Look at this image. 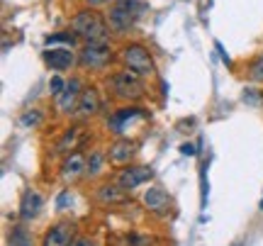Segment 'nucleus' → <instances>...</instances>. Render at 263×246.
<instances>
[{"instance_id":"f257e3e1","label":"nucleus","mask_w":263,"mask_h":246,"mask_svg":"<svg viewBox=\"0 0 263 246\" xmlns=\"http://www.w3.org/2000/svg\"><path fill=\"white\" fill-rule=\"evenodd\" d=\"M71 32H73L78 39H85V44H88V42H107V37H110V25H107V20H105L98 10L85 8L71 17Z\"/></svg>"},{"instance_id":"f03ea898","label":"nucleus","mask_w":263,"mask_h":246,"mask_svg":"<svg viewBox=\"0 0 263 246\" xmlns=\"http://www.w3.org/2000/svg\"><path fill=\"white\" fill-rule=\"evenodd\" d=\"M144 12H146V5L139 0H117L110 5L107 25L115 34H127L129 29H134V25L141 20Z\"/></svg>"},{"instance_id":"7ed1b4c3","label":"nucleus","mask_w":263,"mask_h":246,"mask_svg":"<svg viewBox=\"0 0 263 246\" xmlns=\"http://www.w3.org/2000/svg\"><path fill=\"white\" fill-rule=\"evenodd\" d=\"M107 90L117 98V100H122V103H137L144 98L146 93V88H144V81H141L137 73H132V71H117L112 76L107 78Z\"/></svg>"},{"instance_id":"20e7f679","label":"nucleus","mask_w":263,"mask_h":246,"mask_svg":"<svg viewBox=\"0 0 263 246\" xmlns=\"http://www.w3.org/2000/svg\"><path fill=\"white\" fill-rule=\"evenodd\" d=\"M120 59H122L124 68L132 71V73H137L139 78H151L156 73V61H154L149 49L144 47L141 42H127L122 47Z\"/></svg>"},{"instance_id":"39448f33","label":"nucleus","mask_w":263,"mask_h":246,"mask_svg":"<svg viewBox=\"0 0 263 246\" xmlns=\"http://www.w3.org/2000/svg\"><path fill=\"white\" fill-rule=\"evenodd\" d=\"M93 134H90V127L83 122H76L71 127H66L64 134L57 139V146H54V154H61V156H71V154H78V149H83L85 144H90Z\"/></svg>"},{"instance_id":"423d86ee","label":"nucleus","mask_w":263,"mask_h":246,"mask_svg":"<svg viewBox=\"0 0 263 246\" xmlns=\"http://www.w3.org/2000/svg\"><path fill=\"white\" fill-rule=\"evenodd\" d=\"M112 61V49L107 42H88L78 54V66L85 71H103Z\"/></svg>"},{"instance_id":"0eeeda50","label":"nucleus","mask_w":263,"mask_h":246,"mask_svg":"<svg viewBox=\"0 0 263 246\" xmlns=\"http://www.w3.org/2000/svg\"><path fill=\"white\" fill-rule=\"evenodd\" d=\"M115 180H117L127 193H132V190L146 185L149 180H154V168L146 166V163H129V166L120 168V173L115 176Z\"/></svg>"},{"instance_id":"6e6552de","label":"nucleus","mask_w":263,"mask_h":246,"mask_svg":"<svg viewBox=\"0 0 263 246\" xmlns=\"http://www.w3.org/2000/svg\"><path fill=\"white\" fill-rule=\"evenodd\" d=\"M83 81L78 76H73L71 81H66V88L61 90V95L54 98V105H57V115L61 117H71L78 110V100H81V93H83Z\"/></svg>"},{"instance_id":"1a4fd4ad","label":"nucleus","mask_w":263,"mask_h":246,"mask_svg":"<svg viewBox=\"0 0 263 246\" xmlns=\"http://www.w3.org/2000/svg\"><path fill=\"white\" fill-rule=\"evenodd\" d=\"M76 237H78V224L73 219H59L44 232L39 246H71Z\"/></svg>"},{"instance_id":"9d476101","label":"nucleus","mask_w":263,"mask_h":246,"mask_svg":"<svg viewBox=\"0 0 263 246\" xmlns=\"http://www.w3.org/2000/svg\"><path fill=\"white\" fill-rule=\"evenodd\" d=\"M137 154H139V144L134 142V139H124L122 137V139H117L115 144H110L107 161L115 168H124V166H129L137 159Z\"/></svg>"},{"instance_id":"9b49d317","label":"nucleus","mask_w":263,"mask_h":246,"mask_svg":"<svg viewBox=\"0 0 263 246\" xmlns=\"http://www.w3.org/2000/svg\"><path fill=\"white\" fill-rule=\"evenodd\" d=\"M85 163H88V156H83L81 152L71 154V156H64V161L59 166V178H61V183L71 185L76 180L85 178Z\"/></svg>"},{"instance_id":"f8f14e48","label":"nucleus","mask_w":263,"mask_h":246,"mask_svg":"<svg viewBox=\"0 0 263 246\" xmlns=\"http://www.w3.org/2000/svg\"><path fill=\"white\" fill-rule=\"evenodd\" d=\"M93 198L100 207H117V205H127V190H124L117 180H112V183L98 185Z\"/></svg>"},{"instance_id":"ddd939ff","label":"nucleus","mask_w":263,"mask_h":246,"mask_svg":"<svg viewBox=\"0 0 263 246\" xmlns=\"http://www.w3.org/2000/svg\"><path fill=\"white\" fill-rule=\"evenodd\" d=\"M42 210H44V198L39 195L37 190L27 188L22 193V198H20V207H17L20 222H32V219H37L39 215H42Z\"/></svg>"},{"instance_id":"4468645a","label":"nucleus","mask_w":263,"mask_h":246,"mask_svg":"<svg viewBox=\"0 0 263 246\" xmlns=\"http://www.w3.org/2000/svg\"><path fill=\"white\" fill-rule=\"evenodd\" d=\"M141 202H144V207L149 210L151 215L163 217V215H168L171 202H173V200H171V195L163 188H161V185H154V188H149L146 193H144Z\"/></svg>"},{"instance_id":"2eb2a0df","label":"nucleus","mask_w":263,"mask_h":246,"mask_svg":"<svg viewBox=\"0 0 263 246\" xmlns=\"http://www.w3.org/2000/svg\"><path fill=\"white\" fill-rule=\"evenodd\" d=\"M100 93H98V88L95 85H85L83 93H81V100H78V110H76V117L78 120H88V117H95V115L100 112Z\"/></svg>"},{"instance_id":"dca6fc26","label":"nucleus","mask_w":263,"mask_h":246,"mask_svg":"<svg viewBox=\"0 0 263 246\" xmlns=\"http://www.w3.org/2000/svg\"><path fill=\"white\" fill-rule=\"evenodd\" d=\"M76 61H78L76 54L68 49H47L44 51V64L51 71H68V68H73Z\"/></svg>"},{"instance_id":"f3484780","label":"nucleus","mask_w":263,"mask_h":246,"mask_svg":"<svg viewBox=\"0 0 263 246\" xmlns=\"http://www.w3.org/2000/svg\"><path fill=\"white\" fill-rule=\"evenodd\" d=\"M134 117H144V110H139L137 105H127V107L117 110V112L107 120V129L115 134H122L124 129H127V124H129Z\"/></svg>"},{"instance_id":"a211bd4d","label":"nucleus","mask_w":263,"mask_h":246,"mask_svg":"<svg viewBox=\"0 0 263 246\" xmlns=\"http://www.w3.org/2000/svg\"><path fill=\"white\" fill-rule=\"evenodd\" d=\"M5 246H37L34 232L27 227V222H15V224L8 229Z\"/></svg>"},{"instance_id":"6ab92c4d","label":"nucleus","mask_w":263,"mask_h":246,"mask_svg":"<svg viewBox=\"0 0 263 246\" xmlns=\"http://www.w3.org/2000/svg\"><path fill=\"white\" fill-rule=\"evenodd\" d=\"M107 246H151V237L137 234V232H124V234H110Z\"/></svg>"},{"instance_id":"aec40b11","label":"nucleus","mask_w":263,"mask_h":246,"mask_svg":"<svg viewBox=\"0 0 263 246\" xmlns=\"http://www.w3.org/2000/svg\"><path fill=\"white\" fill-rule=\"evenodd\" d=\"M107 156H105L103 152H90L88 154V163H85V178H98L100 173L105 171V166H107Z\"/></svg>"},{"instance_id":"412c9836","label":"nucleus","mask_w":263,"mask_h":246,"mask_svg":"<svg viewBox=\"0 0 263 246\" xmlns=\"http://www.w3.org/2000/svg\"><path fill=\"white\" fill-rule=\"evenodd\" d=\"M47 44L54 47V44H66V47H76L78 44V37L73 32H57V34H49L47 37Z\"/></svg>"},{"instance_id":"4be33fe9","label":"nucleus","mask_w":263,"mask_h":246,"mask_svg":"<svg viewBox=\"0 0 263 246\" xmlns=\"http://www.w3.org/2000/svg\"><path fill=\"white\" fill-rule=\"evenodd\" d=\"M44 122V112L42 110H27V112L20 115V124L22 127H39Z\"/></svg>"},{"instance_id":"5701e85b","label":"nucleus","mask_w":263,"mask_h":246,"mask_svg":"<svg viewBox=\"0 0 263 246\" xmlns=\"http://www.w3.org/2000/svg\"><path fill=\"white\" fill-rule=\"evenodd\" d=\"M249 78L256 81V83H263V54L251 64V68H249Z\"/></svg>"},{"instance_id":"b1692460","label":"nucleus","mask_w":263,"mask_h":246,"mask_svg":"<svg viewBox=\"0 0 263 246\" xmlns=\"http://www.w3.org/2000/svg\"><path fill=\"white\" fill-rule=\"evenodd\" d=\"M64 88H66V81L61 76H54L51 81H49V93L54 95V98H57V95H61V90H64Z\"/></svg>"},{"instance_id":"393cba45","label":"nucleus","mask_w":263,"mask_h":246,"mask_svg":"<svg viewBox=\"0 0 263 246\" xmlns=\"http://www.w3.org/2000/svg\"><path fill=\"white\" fill-rule=\"evenodd\" d=\"M71 246H98L95 244V239L93 237H85V234H78V237L71 241Z\"/></svg>"},{"instance_id":"a878e982","label":"nucleus","mask_w":263,"mask_h":246,"mask_svg":"<svg viewBox=\"0 0 263 246\" xmlns=\"http://www.w3.org/2000/svg\"><path fill=\"white\" fill-rule=\"evenodd\" d=\"M90 8H100V5H107V3H112V0H85Z\"/></svg>"},{"instance_id":"bb28decb","label":"nucleus","mask_w":263,"mask_h":246,"mask_svg":"<svg viewBox=\"0 0 263 246\" xmlns=\"http://www.w3.org/2000/svg\"><path fill=\"white\" fill-rule=\"evenodd\" d=\"M68 198H71V193H61V195H59V210L66 207V200Z\"/></svg>"},{"instance_id":"cd10ccee","label":"nucleus","mask_w":263,"mask_h":246,"mask_svg":"<svg viewBox=\"0 0 263 246\" xmlns=\"http://www.w3.org/2000/svg\"><path fill=\"white\" fill-rule=\"evenodd\" d=\"M180 152L183 154H195V146H193V144H183V146H180Z\"/></svg>"}]
</instances>
